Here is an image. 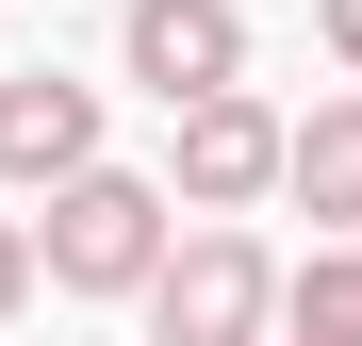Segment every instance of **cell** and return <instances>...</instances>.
Here are the masks:
<instances>
[{
    "mask_svg": "<svg viewBox=\"0 0 362 346\" xmlns=\"http://www.w3.org/2000/svg\"><path fill=\"white\" fill-rule=\"evenodd\" d=\"M181 248V198L148 182V165H83V182H49L33 214V264H49V297H148V264Z\"/></svg>",
    "mask_w": 362,
    "mask_h": 346,
    "instance_id": "obj_1",
    "label": "cell"
},
{
    "mask_svg": "<svg viewBox=\"0 0 362 346\" xmlns=\"http://www.w3.org/2000/svg\"><path fill=\"white\" fill-rule=\"evenodd\" d=\"M280 330V264L247 214H198L181 248L148 264V346H264Z\"/></svg>",
    "mask_w": 362,
    "mask_h": 346,
    "instance_id": "obj_2",
    "label": "cell"
},
{
    "mask_svg": "<svg viewBox=\"0 0 362 346\" xmlns=\"http://www.w3.org/2000/svg\"><path fill=\"white\" fill-rule=\"evenodd\" d=\"M280 149H296V115H280L264 83H214V99L165 115V198H181V214H264V198H280Z\"/></svg>",
    "mask_w": 362,
    "mask_h": 346,
    "instance_id": "obj_3",
    "label": "cell"
},
{
    "mask_svg": "<svg viewBox=\"0 0 362 346\" xmlns=\"http://www.w3.org/2000/svg\"><path fill=\"white\" fill-rule=\"evenodd\" d=\"M115 83H148L165 115L214 99V83H247V0H132L115 17Z\"/></svg>",
    "mask_w": 362,
    "mask_h": 346,
    "instance_id": "obj_4",
    "label": "cell"
},
{
    "mask_svg": "<svg viewBox=\"0 0 362 346\" xmlns=\"http://www.w3.org/2000/svg\"><path fill=\"white\" fill-rule=\"evenodd\" d=\"M99 165V83L66 67H0V198H49Z\"/></svg>",
    "mask_w": 362,
    "mask_h": 346,
    "instance_id": "obj_5",
    "label": "cell"
},
{
    "mask_svg": "<svg viewBox=\"0 0 362 346\" xmlns=\"http://www.w3.org/2000/svg\"><path fill=\"white\" fill-rule=\"evenodd\" d=\"M280 198L313 214V231H362V99H313V115H296V149H280Z\"/></svg>",
    "mask_w": 362,
    "mask_h": 346,
    "instance_id": "obj_6",
    "label": "cell"
},
{
    "mask_svg": "<svg viewBox=\"0 0 362 346\" xmlns=\"http://www.w3.org/2000/svg\"><path fill=\"white\" fill-rule=\"evenodd\" d=\"M280 330L296 346H362V231H313V264H280Z\"/></svg>",
    "mask_w": 362,
    "mask_h": 346,
    "instance_id": "obj_7",
    "label": "cell"
},
{
    "mask_svg": "<svg viewBox=\"0 0 362 346\" xmlns=\"http://www.w3.org/2000/svg\"><path fill=\"white\" fill-rule=\"evenodd\" d=\"M33 280H49V264H33V214H0V330L33 313Z\"/></svg>",
    "mask_w": 362,
    "mask_h": 346,
    "instance_id": "obj_8",
    "label": "cell"
},
{
    "mask_svg": "<svg viewBox=\"0 0 362 346\" xmlns=\"http://www.w3.org/2000/svg\"><path fill=\"white\" fill-rule=\"evenodd\" d=\"M313 50H329V67H362V0H313Z\"/></svg>",
    "mask_w": 362,
    "mask_h": 346,
    "instance_id": "obj_9",
    "label": "cell"
},
{
    "mask_svg": "<svg viewBox=\"0 0 362 346\" xmlns=\"http://www.w3.org/2000/svg\"><path fill=\"white\" fill-rule=\"evenodd\" d=\"M264 346H296V330H264Z\"/></svg>",
    "mask_w": 362,
    "mask_h": 346,
    "instance_id": "obj_10",
    "label": "cell"
}]
</instances>
